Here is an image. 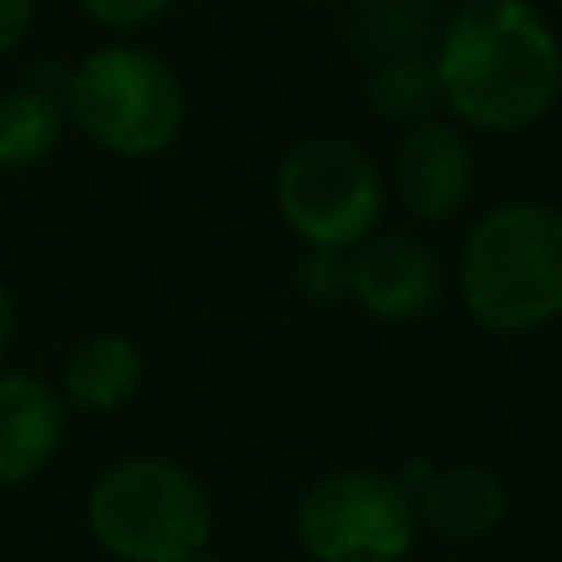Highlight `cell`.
Instances as JSON below:
<instances>
[{
	"label": "cell",
	"instance_id": "obj_21",
	"mask_svg": "<svg viewBox=\"0 0 562 562\" xmlns=\"http://www.w3.org/2000/svg\"><path fill=\"white\" fill-rule=\"evenodd\" d=\"M558 470H562V457H558Z\"/></svg>",
	"mask_w": 562,
	"mask_h": 562
},
{
	"label": "cell",
	"instance_id": "obj_16",
	"mask_svg": "<svg viewBox=\"0 0 562 562\" xmlns=\"http://www.w3.org/2000/svg\"><path fill=\"white\" fill-rule=\"evenodd\" d=\"M35 13H40V0H0V57L26 44V35L35 31Z\"/></svg>",
	"mask_w": 562,
	"mask_h": 562
},
{
	"label": "cell",
	"instance_id": "obj_15",
	"mask_svg": "<svg viewBox=\"0 0 562 562\" xmlns=\"http://www.w3.org/2000/svg\"><path fill=\"white\" fill-rule=\"evenodd\" d=\"M176 0H79V9L101 26V31H140L158 22Z\"/></svg>",
	"mask_w": 562,
	"mask_h": 562
},
{
	"label": "cell",
	"instance_id": "obj_2",
	"mask_svg": "<svg viewBox=\"0 0 562 562\" xmlns=\"http://www.w3.org/2000/svg\"><path fill=\"white\" fill-rule=\"evenodd\" d=\"M465 316L501 338L562 321V206L509 198L487 206L457 255Z\"/></svg>",
	"mask_w": 562,
	"mask_h": 562
},
{
	"label": "cell",
	"instance_id": "obj_1",
	"mask_svg": "<svg viewBox=\"0 0 562 562\" xmlns=\"http://www.w3.org/2000/svg\"><path fill=\"white\" fill-rule=\"evenodd\" d=\"M430 66L443 114L483 136L527 132L562 97V40L536 0H461Z\"/></svg>",
	"mask_w": 562,
	"mask_h": 562
},
{
	"label": "cell",
	"instance_id": "obj_13",
	"mask_svg": "<svg viewBox=\"0 0 562 562\" xmlns=\"http://www.w3.org/2000/svg\"><path fill=\"white\" fill-rule=\"evenodd\" d=\"M364 101L378 119L386 123H422L439 110V83H435V66L422 53H391L373 66L369 83H364Z\"/></svg>",
	"mask_w": 562,
	"mask_h": 562
},
{
	"label": "cell",
	"instance_id": "obj_17",
	"mask_svg": "<svg viewBox=\"0 0 562 562\" xmlns=\"http://www.w3.org/2000/svg\"><path fill=\"white\" fill-rule=\"evenodd\" d=\"M13 334H18V299H13L9 281L0 277V360L13 347Z\"/></svg>",
	"mask_w": 562,
	"mask_h": 562
},
{
	"label": "cell",
	"instance_id": "obj_18",
	"mask_svg": "<svg viewBox=\"0 0 562 562\" xmlns=\"http://www.w3.org/2000/svg\"><path fill=\"white\" fill-rule=\"evenodd\" d=\"M189 562H233V558H224V553H211V549H202V553H193Z\"/></svg>",
	"mask_w": 562,
	"mask_h": 562
},
{
	"label": "cell",
	"instance_id": "obj_14",
	"mask_svg": "<svg viewBox=\"0 0 562 562\" xmlns=\"http://www.w3.org/2000/svg\"><path fill=\"white\" fill-rule=\"evenodd\" d=\"M299 290L316 303H342L351 294V255L307 250L303 263H299Z\"/></svg>",
	"mask_w": 562,
	"mask_h": 562
},
{
	"label": "cell",
	"instance_id": "obj_10",
	"mask_svg": "<svg viewBox=\"0 0 562 562\" xmlns=\"http://www.w3.org/2000/svg\"><path fill=\"white\" fill-rule=\"evenodd\" d=\"M413 505H417L422 531H435L439 540H452V544H474L505 527L509 487L496 470L479 461H452V465H435V474L413 496Z\"/></svg>",
	"mask_w": 562,
	"mask_h": 562
},
{
	"label": "cell",
	"instance_id": "obj_19",
	"mask_svg": "<svg viewBox=\"0 0 562 562\" xmlns=\"http://www.w3.org/2000/svg\"><path fill=\"white\" fill-rule=\"evenodd\" d=\"M307 4H356V0H307Z\"/></svg>",
	"mask_w": 562,
	"mask_h": 562
},
{
	"label": "cell",
	"instance_id": "obj_3",
	"mask_svg": "<svg viewBox=\"0 0 562 562\" xmlns=\"http://www.w3.org/2000/svg\"><path fill=\"white\" fill-rule=\"evenodd\" d=\"M57 92L66 123L101 154L127 162L167 154L189 123V88L176 66L132 40L83 53Z\"/></svg>",
	"mask_w": 562,
	"mask_h": 562
},
{
	"label": "cell",
	"instance_id": "obj_5",
	"mask_svg": "<svg viewBox=\"0 0 562 562\" xmlns=\"http://www.w3.org/2000/svg\"><path fill=\"white\" fill-rule=\"evenodd\" d=\"M272 198L281 224L307 250L351 255L382 228L386 176L373 154L351 136H303L294 140L272 176Z\"/></svg>",
	"mask_w": 562,
	"mask_h": 562
},
{
	"label": "cell",
	"instance_id": "obj_20",
	"mask_svg": "<svg viewBox=\"0 0 562 562\" xmlns=\"http://www.w3.org/2000/svg\"><path fill=\"white\" fill-rule=\"evenodd\" d=\"M549 4H553V13H558V18H562V0H549Z\"/></svg>",
	"mask_w": 562,
	"mask_h": 562
},
{
	"label": "cell",
	"instance_id": "obj_22",
	"mask_svg": "<svg viewBox=\"0 0 562 562\" xmlns=\"http://www.w3.org/2000/svg\"><path fill=\"white\" fill-rule=\"evenodd\" d=\"M452 4H461V0H452Z\"/></svg>",
	"mask_w": 562,
	"mask_h": 562
},
{
	"label": "cell",
	"instance_id": "obj_6",
	"mask_svg": "<svg viewBox=\"0 0 562 562\" xmlns=\"http://www.w3.org/2000/svg\"><path fill=\"white\" fill-rule=\"evenodd\" d=\"M417 536V505L386 470H325L294 505V540L312 562H404Z\"/></svg>",
	"mask_w": 562,
	"mask_h": 562
},
{
	"label": "cell",
	"instance_id": "obj_12",
	"mask_svg": "<svg viewBox=\"0 0 562 562\" xmlns=\"http://www.w3.org/2000/svg\"><path fill=\"white\" fill-rule=\"evenodd\" d=\"M61 92L48 83H13L0 92V171H31L66 136Z\"/></svg>",
	"mask_w": 562,
	"mask_h": 562
},
{
	"label": "cell",
	"instance_id": "obj_9",
	"mask_svg": "<svg viewBox=\"0 0 562 562\" xmlns=\"http://www.w3.org/2000/svg\"><path fill=\"white\" fill-rule=\"evenodd\" d=\"M66 439V400L26 369H0V487L40 479Z\"/></svg>",
	"mask_w": 562,
	"mask_h": 562
},
{
	"label": "cell",
	"instance_id": "obj_11",
	"mask_svg": "<svg viewBox=\"0 0 562 562\" xmlns=\"http://www.w3.org/2000/svg\"><path fill=\"white\" fill-rule=\"evenodd\" d=\"M140 382H145L140 347L119 329H97L66 351L57 395L79 413H114L140 391Z\"/></svg>",
	"mask_w": 562,
	"mask_h": 562
},
{
	"label": "cell",
	"instance_id": "obj_8",
	"mask_svg": "<svg viewBox=\"0 0 562 562\" xmlns=\"http://www.w3.org/2000/svg\"><path fill=\"white\" fill-rule=\"evenodd\" d=\"M369 321L413 325L443 299V263L413 233H373L351 250V294Z\"/></svg>",
	"mask_w": 562,
	"mask_h": 562
},
{
	"label": "cell",
	"instance_id": "obj_4",
	"mask_svg": "<svg viewBox=\"0 0 562 562\" xmlns=\"http://www.w3.org/2000/svg\"><path fill=\"white\" fill-rule=\"evenodd\" d=\"M83 518L101 553L119 562H189L215 536L206 483L162 452L110 461L88 487Z\"/></svg>",
	"mask_w": 562,
	"mask_h": 562
},
{
	"label": "cell",
	"instance_id": "obj_7",
	"mask_svg": "<svg viewBox=\"0 0 562 562\" xmlns=\"http://www.w3.org/2000/svg\"><path fill=\"white\" fill-rule=\"evenodd\" d=\"M474 176H479V158L470 132L448 114H430L400 132L391 158V189L413 220L422 224L457 220L474 193Z\"/></svg>",
	"mask_w": 562,
	"mask_h": 562
}]
</instances>
